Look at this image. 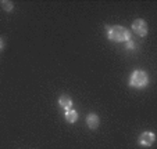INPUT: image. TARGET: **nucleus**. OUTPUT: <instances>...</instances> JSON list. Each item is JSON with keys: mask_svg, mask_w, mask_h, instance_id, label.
Listing matches in <instances>:
<instances>
[{"mask_svg": "<svg viewBox=\"0 0 157 149\" xmlns=\"http://www.w3.org/2000/svg\"><path fill=\"white\" fill-rule=\"evenodd\" d=\"M0 6H2V9H3L4 11H7V12L13 11V9H14L13 2H9V0H2V2H0Z\"/></svg>", "mask_w": 157, "mask_h": 149, "instance_id": "nucleus-8", "label": "nucleus"}, {"mask_svg": "<svg viewBox=\"0 0 157 149\" xmlns=\"http://www.w3.org/2000/svg\"><path fill=\"white\" fill-rule=\"evenodd\" d=\"M132 30L135 33H136L138 36H140V37H145L146 35L149 33V27H147V22H146L145 20H142V18H136V20L132 22Z\"/></svg>", "mask_w": 157, "mask_h": 149, "instance_id": "nucleus-3", "label": "nucleus"}, {"mask_svg": "<svg viewBox=\"0 0 157 149\" xmlns=\"http://www.w3.org/2000/svg\"><path fill=\"white\" fill-rule=\"evenodd\" d=\"M127 48H128V50L135 48V43H133L132 40H128V41H127Z\"/></svg>", "mask_w": 157, "mask_h": 149, "instance_id": "nucleus-9", "label": "nucleus"}, {"mask_svg": "<svg viewBox=\"0 0 157 149\" xmlns=\"http://www.w3.org/2000/svg\"><path fill=\"white\" fill-rule=\"evenodd\" d=\"M86 124H88V127L90 130H96L99 127V124H100V119H99V116L96 113H89L86 116Z\"/></svg>", "mask_w": 157, "mask_h": 149, "instance_id": "nucleus-6", "label": "nucleus"}, {"mask_svg": "<svg viewBox=\"0 0 157 149\" xmlns=\"http://www.w3.org/2000/svg\"><path fill=\"white\" fill-rule=\"evenodd\" d=\"M129 87L136 88V90H142V88L149 86V75L142 69L133 70L132 75L129 76V82H128Z\"/></svg>", "mask_w": 157, "mask_h": 149, "instance_id": "nucleus-2", "label": "nucleus"}, {"mask_svg": "<svg viewBox=\"0 0 157 149\" xmlns=\"http://www.w3.org/2000/svg\"><path fill=\"white\" fill-rule=\"evenodd\" d=\"M64 119L67 123L72 124L78 120V112L75 109H70V111H65V115H64Z\"/></svg>", "mask_w": 157, "mask_h": 149, "instance_id": "nucleus-7", "label": "nucleus"}, {"mask_svg": "<svg viewBox=\"0 0 157 149\" xmlns=\"http://www.w3.org/2000/svg\"><path fill=\"white\" fill-rule=\"evenodd\" d=\"M106 35L110 41L114 43H122L131 40V32L125 27L121 25H113V27H106Z\"/></svg>", "mask_w": 157, "mask_h": 149, "instance_id": "nucleus-1", "label": "nucleus"}, {"mask_svg": "<svg viewBox=\"0 0 157 149\" xmlns=\"http://www.w3.org/2000/svg\"><path fill=\"white\" fill-rule=\"evenodd\" d=\"M156 141V135L151 131H145L138 137V144L140 146H151Z\"/></svg>", "mask_w": 157, "mask_h": 149, "instance_id": "nucleus-4", "label": "nucleus"}, {"mask_svg": "<svg viewBox=\"0 0 157 149\" xmlns=\"http://www.w3.org/2000/svg\"><path fill=\"white\" fill-rule=\"evenodd\" d=\"M3 47H4V40L0 37V50H3Z\"/></svg>", "mask_w": 157, "mask_h": 149, "instance_id": "nucleus-10", "label": "nucleus"}, {"mask_svg": "<svg viewBox=\"0 0 157 149\" xmlns=\"http://www.w3.org/2000/svg\"><path fill=\"white\" fill-rule=\"evenodd\" d=\"M59 105L61 106L64 111H70V109H72V98L68 94H63L59 98Z\"/></svg>", "mask_w": 157, "mask_h": 149, "instance_id": "nucleus-5", "label": "nucleus"}]
</instances>
